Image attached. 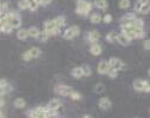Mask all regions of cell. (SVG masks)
Listing matches in <instances>:
<instances>
[{
  "instance_id": "ba28073f",
  "label": "cell",
  "mask_w": 150,
  "mask_h": 118,
  "mask_svg": "<svg viewBox=\"0 0 150 118\" xmlns=\"http://www.w3.org/2000/svg\"><path fill=\"white\" fill-rule=\"evenodd\" d=\"M49 107H44V106H38V107H34L31 111H28V116L32 118H44L46 117Z\"/></svg>"
},
{
  "instance_id": "4fadbf2b",
  "label": "cell",
  "mask_w": 150,
  "mask_h": 118,
  "mask_svg": "<svg viewBox=\"0 0 150 118\" xmlns=\"http://www.w3.org/2000/svg\"><path fill=\"white\" fill-rule=\"evenodd\" d=\"M97 71L99 74H108L109 71H110V65H109V61L106 60H102L98 63V66H97Z\"/></svg>"
},
{
  "instance_id": "cb8c5ba5",
  "label": "cell",
  "mask_w": 150,
  "mask_h": 118,
  "mask_svg": "<svg viewBox=\"0 0 150 118\" xmlns=\"http://www.w3.org/2000/svg\"><path fill=\"white\" fill-rule=\"evenodd\" d=\"M50 38V35L45 32V31H40L39 32V34L38 35H37V40H38V42H40V43H45V42H47V39Z\"/></svg>"
},
{
  "instance_id": "7bdbcfd3",
  "label": "cell",
  "mask_w": 150,
  "mask_h": 118,
  "mask_svg": "<svg viewBox=\"0 0 150 118\" xmlns=\"http://www.w3.org/2000/svg\"><path fill=\"white\" fill-rule=\"evenodd\" d=\"M3 117H5V114H4V112L0 110V118H3Z\"/></svg>"
},
{
  "instance_id": "74e56055",
  "label": "cell",
  "mask_w": 150,
  "mask_h": 118,
  "mask_svg": "<svg viewBox=\"0 0 150 118\" xmlns=\"http://www.w3.org/2000/svg\"><path fill=\"white\" fill-rule=\"evenodd\" d=\"M143 47H144V50L150 51V39H146V40L143 42Z\"/></svg>"
},
{
  "instance_id": "5bb4252c",
  "label": "cell",
  "mask_w": 150,
  "mask_h": 118,
  "mask_svg": "<svg viewBox=\"0 0 150 118\" xmlns=\"http://www.w3.org/2000/svg\"><path fill=\"white\" fill-rule=\"evenodd\" d=\"M88 38V42L90 44H93V43H97L99 39H100V33L97 31V30H93V31H90L86 35Z\"/></svg>"
},
{
  "instance_id": "d6a6232c",
  "label": "cell",
  "mask_w": 150,
  "mask_h": 118,
  "mask_svg": "<svg viewBox=\"0 0 150 118\" xmlns=\"http://www.w3.org/2000/svg\"><path fill=\"white\" fill-rule=\"evenodd\" d=\"M104 90H105V86H104V84H102V83H98V84H96V86H95V92H96V93L100 95V93H103V92H104Z\"/></svg>"
},
{
  "instance_id": "603a6c76",
  "label": "cell",
  "mask_w": 150,
  "mask_h": 118,
  "mask_svg": "<svg viewBox=\"0 0 150 118\" xmlns=\"http://www.w3.org/2000/svg\"><path fill=\"white\" fill-rule=\"evenodd\" d=\"M28 35V31L25 30V28H20L18 32H17V38L19 39V40H25V39H27Z\"/></svg>"
},
{
  "instance_id": "3957f363",
  "label": "cell",
  "mask_w": 150,
  "mask_h": 118,
  "mask_svg": "<svg viewBox=\"0 0 150 118\" xmlns=\"http://www.w3.org/2000/svg\"><path fill=\"white\" fill-rule=\"evenodd\" d=\"M60 30H62V27L56 23L54 19H51V20H47V21L44 23V31H45L50 37L59 34Z\"/></svg>"
},
{
  "instance_id": "ee69618b",
  "label": "cell",
  "mask_w": 150,
  "mask_h": 118,
  "mask_svg": "<svg viewBox=\"0 0 150 118\" xmlns=\"http://www.w3.org/2000/svg\"><path fill=\"white\" fill-rule=\"evenodd\" d=\"M84 117H85V118H90L91 116H90V114H84Z\"/></svg>"
},
{
  "instance_id": "d4e9b609",
  "label": "cell",
  "mask_w": 150,
  "mask_h": 118,
  "mask_svg": "<svg viewBox=\"0 0 150 118\" xmlns=\"http://www.w3.org/2000/svg\"><path fill=\"white\" fill-rule=\"evenodd\" d=\"M102 20H103V17H102L99 13H92V14L90 16V21H91L92 24H99Z\"/></svg>"
},
{
  "instance_id": "5b68a950",
  "label": "cell",
  "mask_w": 150,
  "mask_h": 118,
  "mask_svg": "<svg viewBox=\"0 0 150 118\" xmlns=\"http://www.w3.org/2000/svg\"><path fill=\"white\" fill-rule=\"evenodd\" d=\"M40 54H42V50H40L39 47H31L30 50L25 51V52L21 54V58H23V60H25V61H30V60H32V59H35V58L40 57Z\"/></svg>"
},
{
  "instance_id": "1f68e13d",
  "label": "cell",
  "mask_w": 150,
  "mask_h": 118,
  "mask_svg": "<svg viewBox=\"0 0 150 118\" xmlns=\"http://www.w3.org/2000/svg\"><path fill=\"white\" fill-rule=\"evenodd\" d=\"M54 20H56V23H57L60 27H64L65 24H66V20H65V18H64L63 16H58V17H56Z\"/></svg>"
},
{
  "instance_id": "44dd1931",
  "label": "cell",
  "mask_w": 150,
  "mask_h": 118,
  "mask_svg": "<svg viewBox=\"0 0 150 118\" xmlns=\"http://www.w3.org/2000/svg\"><path fill=\"white\" fill-rule=\"evenodd\" d=\"M117 35H118V33L117 32H115V31H111V32H109L108 34H106V40L109 42V43H111V44H115V43H117Z\"/></svg>"
},
{
  "instance_id": "b9f144b4",
  "label": "cell",
  "mask_w": 150,
  "mask_h": 118,
  "mask_svg": "<svg viewBox=\"0 0 150 118\" xmlns=\"http://www.w3.org/2000/svg\"><path fill=\"white\" fill-rule=\"evenodd\" d=\"M137 1H139V3H141V4L143 5V4H145V3H148V1H150V0H137Z\"/></svg>"
},
{
  "instance_id": "836d02e7",
  "label": "cell",
  "mask_w": 150,
  "mask_h": 118,
  "mask_svg": "<svg viewBox=\"0 0 150 118\" xmlns=\"http://www.w3.org/2000/svg\"><path fill=\"white\" fill-rule=\"evenodd\" d=\"M18 7H19L21 11L28 10V5H27V1H26V0H20V1L18 3Z\"/></svg>"
},
{
  "instance_id": "277c9868",
  "label": "cell",
  "mask_w": 150,
  "mask_h": 118,
  "mask_svg": "<svg viewBox=\"0 0 150 118\" xmlns=\"http://www.w3.org/2000/svg\"><path fill=\"white\" fill-rule=\"evenodd\" d=\"M132 88L137 92H144V93H149L150 92V83L148 81H144V79H136V81H134Z\"/></svg>"
},
{
  "instance_id": "e575fe53",
  "label": "cell",
  "mask_w": 150,
  "mask_h": 118,
  "mask_svg": "<svg viewBox=\"0 0 150 118\" xmlns=\"http://www.w3.org/2000/svg\"><path fill=\"white\" fill-rule=\"evenodd\" d=\"M70 98H71L72 100H81V99H82V95H81L79 92H77V91H73V92L71 93Z\"/></svg>"
},
{
  "instance_id": "52a82bcc",
  "label": "cell",
  "mask_w": 150,
  "mask_h": 118,
  "mask_svg": "<svg viewBox=\"0 0 150 118\" xmlns=\"http://www.w3.org/2000/svg\"><path fill=\"white\" fill-rule=\"evenodd\" d=\"M81 34V28H79V26H77V25H72V26H70V27H67L66 30H65V32L63 33V37L65 38V39H73V38H76V37H78Z\"/></svg>"
},
{
  "instance_id": "bcb514c9",
  "label": "cell",
  "mask_w": 150,
  "mask_h": 118,
  "mask_svg": "<svg viewBox=\"0 0 150 118\" xmlns=\"http://www.w3.org/2000/svg\"><path fill=\"white\" fill-rule=\"evenodd\" d=\"M0 32H1V31H0Z\"/></svg>"
},
{
  "instance_id": "ab89813d",
  "label": "cell",
  "mask_w": 150,
  "mask_h": 118,
  "mask_svg": "<svg viewBox=\"0 0 150 118\" xmlns=\"http://www.w3.org/2000/svg\"><path fill=\"white\" fill-rule=\"evenodd\" d=\"M39 3H40L42 6H47L52 3V0H39Z\"/></svg>"
},
{
  "instance_id": "484cf974",
  "label": "cell",
  "mask_w": 150,
  "mask_h": 118,
  "mask_svg": "<svg viewBox=\"0 0 150 118\" xmlns=\"http://www.w3.org/2000/svg\"><path fill=\"white\" fill-rule=\"evenodd\" d=\"M13 105H14L16 107H18V109H24V107H26V100H25L24 98H17V99L14 100Z\"/></svg>"
},
{
  "instance_id": "6da1fadb",
  "label": "cell",
  "mask_w": 150,
  "mask_h": 118,
  "mask_svg": "<svg viewBox=\"0 0 150 118\" xmlns=\"http://www.w3.org/2000/svg\"><path fill=\"white\" fill-rule=\"evenodd\" d=\"M121 30L123 33H125L131 39H143L145 37L144 28H138L136 26H132L130 24H122Z\"/></svg>"
},
{
  "instance_id": "d6986e66",
  "label": "cell",
  "mask_w": 150,
  "mask_h": 118,
  "mask_svg": "<svg viewBox=\"0 0 150 118\" xmlns=\"http://www.w3.org/2000/svg\"><path fill=\"white\" fill-rule=\"evenodd\" d=\"M27 5H28V10L30 11H37L40 6L39 0H26Z\"/></svg>"
},
{
  "instance_id": "4316f807",
  "label": "cell",
  "mask_w": 150,
  "mask_h": 118,
  "mask_svg": "<svg viewBox=\"0 0 150 118\" xmlns=\"http://www.w3.org/2000/svg\"><path fill=\"white\" fill-rule=\"evenodd\" d=\"M14 28L8 24V23H6V24H4L3 26H0V31H1L3 33H6V34H10V33H12V31H13Z\"/></svg>"
},
{
  "instance_id": "7a4b0ae2",
  "label": "cell",
  "mask_w": 150,
  "mask_h": 118,
  "mask_svg": "<svg viewBox=\"0 0 150 118\" xmlns=\"http://www.w3.org/2000/svg\"><path fill=\"white\" fill-rule=\"evenodd\" d=\"M92 6H93V4L91 1H89V0H77L76 12L79 16L88 17L90 14V12L92 11Z\"/></svg>"
},
{
  "instance_id": "4dcf8cb0",
  "label": "cell",
  "mask_w": 150,
  "mask_h": 118,
  "mask_svg": "<svg viewBox=\"0 0 150 118\" xmlns=\"http://www.w3.org/2000/svg\"><path fill=\"white\" fill-rule=\"evenodd\" d=\"M82 69H83V73H84V77H90V76L92 74V70H91V67H90L89 65L84 64V65H82Z\"/></svg>"
},
{
  "instance_id": "2e32d148",
  "label": "cell",
  "mask_w": 150,
  "mask_h": 118,
  "mask_svg": "<svg viewBox=\"0 0 150 118\" xmlns=\"http://www.w3.org/2000/svg\"><path fill=\"white\" fill-rule=\"evenodd\" d=\"M102 51H103V49H102V46L99 44H97V43L91 44V46H90V53L92 56H99L102 53Z\"/></svg>"
},
{
  "instance_id": "9c48e42d",
  "label": "cell",
  "mask_w": 150,
  "mask_h": 118,
  "mask_svg": "<svg viewBox=\"0 0 150 118\" xmlns=\"http://www.w3.org/2000/svg\"><path fill=\"white\" fill-rule=\"evenodd\" d=\"M108 61H109V65H110V69L111 70H116V71L120 72V71H122L125 67V64L123 63V60L120 59V58H117V57H112Z\"/></svg>"
},
{
  "instance_id": "9a60e30c",
  "label": "cell",
  "mask_w": 150,
  "mask_h": 118,
  "mask_svg": "<svg viewBox=\"0 0 150 118\" xmlns=\"http://www.w3.org/2000/svg\"><path fill=\"white\" fill-rule=\"evenodd\" d=\"M98 106H99L102 110L108 111V110L111 109L112 103H111V100H110L108 97H103V98H100V99L98 100Z\"/></svg>"
},
{
  "instance_id": "f1b7e54d",
  "label": "cell",
  "mask_w": 150,
  "mask_h": 118,
  "mask_svg": "<svg viewBox=\"0 0 150 118\" xmlns=\"http://www.w3.org/2000/svg\"><path fill=\"white\" fill-rule=\"evenodd\" d=\"M118 6L122 10H127V8H129L131 6V1H130V0H120Z\"/></svg>"
},
{
  "instance_id": "8d00e7d4",
  "label": "cell",
  "mask_w": 150,
  "mask_h": 118,
  "mask_svg": "<svg viewBox=\"0 0 150 118\" xmlns=\"http://www.w3.org/2000/svg\"><path fill=\"white\" fill-rule=\"evenodd\" d=\"M103 23H105V24L112 23V16H111L110 13H106V14L103 17Z\"/></svg>"
},
{
  "instance_id": "8fae6325",
  "label": "cell",
  "mask_w": 150,
  "mask_h": 118,
  "mask_svg": "<svg viewBox=\"0 0 150 118\" xmlns=\"http://www.w3.org/2000/svg\"><path fill=\"white\" fill-rule=\"evenodd\" d=\"M12 85L8 84L6 79H0V97H4L5 95L12 92Z\"/></svg>"
},
{
  "instance_id": "30bf717a",
  "label": "cell",
  "mask_w": 150,
  "mask_h": 118,
  "mask_svg": "<svg viewBox=\"0 0 150 118\" xmlns=\"http://www.w3.org/2000/svg\"><path fill=\"white\" fill-rule=\"evenodd\" d=\"M54 91H56V93H58V95H59V96H62V97H70V96H71V93H72L74 90H73L71 86H69V85L59 84V85H57V86H56Z\"/></svg>"
},
{
  "instance_id": "f546056e",
  "label": "cell",
  "mask_w": 150,
  "mask_h": 118,
  "mask_svg": "<svg viewBox=\"0 0 150 118\" xmlns=\"http://www.w3.org/2000/svg\"><path fill=\"white\" fill-rule=\"evenodd\" d=\"M139 13L141 14H148V13H150V1H148V3H145V4L142 5V7L139 10Z\"/></svg>"
},
{
  "instance_id": "60d3db41",
  "label": "cell",
  "mask_w": 150,
  "mask_h": 118,
  "mask_svg": "<svg viewBox=\"0 0 150 118\" xmlns=\"http://www.w3.org/2000/svg\"><path fill=\"white\" fill-rule=\"evenodd\" d=\"M5 105V100L1 98V97H0V107H3Z\"/></svg>"
},
{
  "instance_id": "7402d4cb",
  "label": "cell",
  "mask_w": 150,
  "mask_h": 118,
  "mask_svg": "<svg viewBox=\"0 0 150 118\" xmlns=\"http://www.w3.org/2000/svg\"><path fill=\"white\" fill-rule=\"evenodd\" d=\"M136 18V14L135 13H127L125 16H123L122 18H121V20H120V23H121V25L122 24H128V23H130L132 19H135Z\"/></svg>"
},
{
  "instance_id": "ac0fdd59",
  "label": "cell",
  "mask_w": 150,
  "mask_h": 118,
  "mask_svg": "<svg viewBox=\"0 0 150 118\" xmlns=\"http://www.w3.org/2000/svg\"><path fill=\"white\" fill-rule=\"evenodd\" d=\"M71 76H72L73 78H77V79H79V78L84 77V73H83V69H82V66H77V67L72 69V71H71Z\"/></svg>"
},
{
  "instance_id": "8992f818",
  "label": "cell",
  "mask_w": 150,
  "mask_h": 118,
  "mask_svg": "<svg viewBox=\"0 0 150 118\" xmlns=\"http://www.w3.org/2000/svg\"><path fill=\"white\" fill-rule=\"evenodd\" d=\"M6 16V21L13 27V28H19L21 25V18L18 13L11 12V13H5Z\"/></svg>"
},
{
  "instance_id": "83f0119b",
  "label": "cell",
  "mask_w": 150,
  "mask_h": 118,
  "mask_svg": "<svg viewBox=\"0 0 150 118\" xmlns=\"http://www.w3.org/2000/svg\"><path fill=\"white\" fill-rule=\"evenodd\" d=\"M27 31H28V35H30V37H32V38H37V35H38V34H39V32H40V31H39V28L37 27V26H31Z\"/></svg>"
},
{
  "instance_id": "e0dca14e",
  "label": "cell",
  "mask_w": 150,
  "mask_h": 118,
  "mask_svg": "<svg viewBox=\"0 0 150 118\" xmlns=\"http://www.w3.org/2000/svg\"><path fill=\"white\" fill-rule=\"evenodd\" d=\"M62 105H63V102H62L59 98H53V99H51V100L49 102V104H47V107L58 110L59 107H62Z\"/></svg>"
},
{
  "instance_id": "7c38bea8",
  "label": "cell",
  "mask_w": 150,
  "mask_h": 118,
  "mask_svg": "<svg viewBox=\"0 0 150 118\" xmlns=\"http://www.w3.org/2000/svg\"><path fill=\"white\" fill-rule=\"evenodd\" d=\"M131 40H132V39H131L130 37H128V35H127L125 33H123V32L118 33V35H117V43H118L120 45H122V46H128V45H130Z\"/></svg>"
},
{
  "instance_id": "ffe728a7",
  "label": "cell",
  "mask_w": 150,
  "mask_h": 118,
  "mask_svg": "<svg viewBox=\"0 0 150 118\" xmlns=\"http://www.w3.org/2000/svg\"><path fill=\"white\" fill-rule=\"evenodd\" d=\"M93 4L98 10H103V11H105L109 7V4H108L106 0H95Z\"/></svg>"
},
{
  "instance_id": "d590c367",
  "label": "cell",
  "mask_w": 150,
  "mask_h": 118,
  "mask_svg": "<svg viewBox=\"0 0 150 118\" xmlns=\"http://www.w3.org/2000/svg\"><path fill=\"white\" fill-rule=\"evenodd\" d=\"M108 76L111 78V79H116L117 76H118V71H116V70H111V69H110V71H109Z\"/></svg>"
},
{
  "instance_id": "f6af8a7d",
  "label": "cell",
  "mask_w": 150,
  "mask_h": 118,
  "mask_svg": "<svg viewBox=\"0 0 150 118\" xmlns=\"http://www.w3.org/2000/svg\"><path fill=\"white\" fill-rule=\"evenodd\" d=\"M148 74H149V77H150V69H149V71H148Z\"/></svg>"
},
{
  "instance_id": "f35d334b",
  "label": "cell",
  "mask_w": 150,
  "mask_h": 118,
  "mask_svg": "<svg viewBox=\"0 0 150 118\" xmlns=\"http://www.w3.org/2000/svg\"><path fill=\"white\" fill-rule=\"evenodd\" d=\"M6 8H7L6 3H0V16L4 14V12H5V10H6Z\"/></svg>"
}]
</instances>
